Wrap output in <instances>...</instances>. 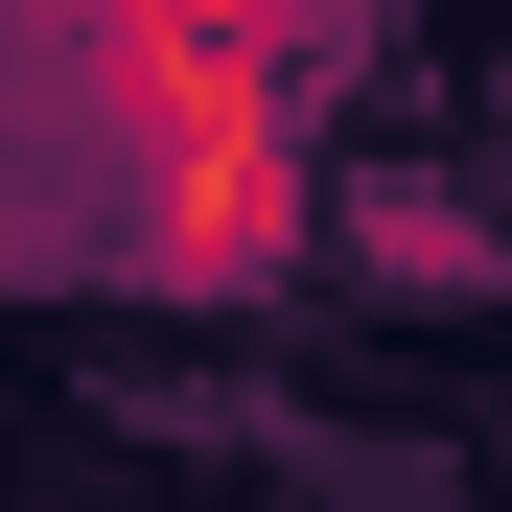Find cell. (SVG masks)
<instances>
[{
  "label": "cell",
  "instance_id": "1",
  "mask_svg": "<svg viewBox=\"0 0 512 512\" xmlns=\"http://www.w3.org/2000/svg\"><path fill=\"white\" fill-rule=\"evenodd\" d=\"M350 24H373V0H350Z\"/></svg>",
  "mask_w": 512,
  "mask_h": 512
}]
</instances>
